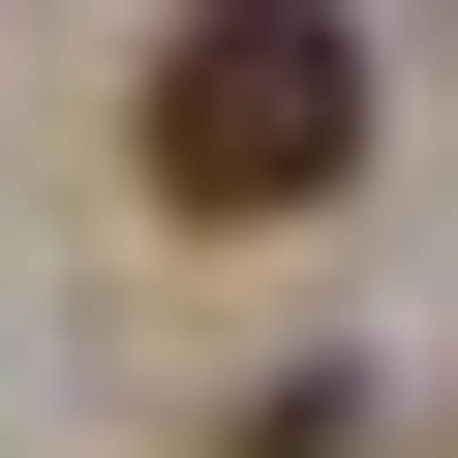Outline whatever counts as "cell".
Instances as JSON below:
<instances>
[{"instance_id": "obj_1", "label": "cell", "mask_w": 458, "mask_h": 458, "mask_svg": "<svg viewBox=\"0 0 458 458\" xmlns=\"http://www.w3.org/2000/svg\"><path fill=\"white\" fill-rule=\"evenodd\" d=\"M123 153H153V214H214V245H245V214H336L367 183V31L336 0H183L153 92H123Z\"/></svg>"}]
</instances>
